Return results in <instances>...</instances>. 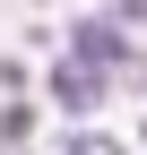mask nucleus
<instances>
[{"mask_svg":"<svg viewBox=\"0 0 147 155\" xmlns=\"http://www.w3.org/2000/svg\"><path fill=\"white\" fill-rule=\"evenodd\" d=\"M113 17L121 26H147V0H113Z\"/></svg>","mask_w":147,"mask_h":155,"instance_id":"obj_5","label":"nucleus"},{"mask_svg":"<svg viewBox=\"0 0 147 155\" xmlns=\"http://www.w3.org/2000/svg\"><path fill=\"white\" fill-rule=\"evenodd\" d=\"M61 155H121V138H104V129H69Z\"/></svg>","mask_w":147,"mask_h":155,"instance_id":"obj_3","label":"nucleus"},{"mask_svg":"<svg viewBox=\"0 0 147 155\" xmlns=\"http://www.w3.org/2000/svg\"><path fill=\"white\" fill-rule=\"evenodd\" d=\"M121 78H104L95 61H78V52H61L52 61V104L69 112V121H87V112H104V95H113Z\"/></svg>","mask_w":147,"mask_h":155,"instance_id":"obj_1","label":"nucleus"},{"mask_svg":"<svg viewBox=\"0 0 147 155\" xmlns=\"http://www.w3.org/2000/svg\"><path fill=\"white\" fill-rule=\"evenodd\" d=\"M69 52H78V61H95L104 78H121L138 61V43H130V26H121V17H78V26H69Z\"/></svg>","mask_w":147,"mask_h":155,"instance_id":"obj_2","label":"nucleus"},{"mask_svg":"<svg viewBox=\"0 0 147 155\" xmlns=\"http://www.w3.org/2000/svg\"><path fill=\"white\" fill-rule=\"evenodd\" d=\"M26 129H35V112H26V104H9V112H0V147H17Z\"/></svg>","mask_w":147,"mask_h":155,"instance_id":"obj_4","label":"nucleus"}]
</instances>
